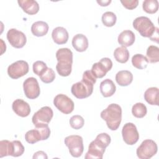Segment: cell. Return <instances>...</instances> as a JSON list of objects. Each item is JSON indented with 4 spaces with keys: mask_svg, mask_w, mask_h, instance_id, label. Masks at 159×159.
Returning <instances> with one entry per match:
<instances>
[{
    "mask_svg": "<svg viewBox=\"0 0 159 159\" xmlns=\"http://www.w3.org/2000/svg\"><path fill=\"white\" fill-rule=\"evenodd\" d=\"M96 78L91 71L86 70L83 73L81 81L73 84L71 88L72 94L78 99H84L91 95Z\"/></svg>",
    "mask_w": 159,
    "mask_h": 159,
    "instance_id": "1",
    "label": "cell"
},
{
    "mask_svg": "<svg viewBox=\"0 0 159 159\" xmlns=\"http://www.w3.org/2000/svg\"><path fill=\"white\" fill-rule=\"evenodd\" d=\"M111 141V137L107 133L98 134L95 140L90 143L88 147V150L86 153L84 158L86 159H102L105 150L110 144Z\"/></svg>",
    "mask_w": 159,
    "mask_h": 159,
    "instance_id": "2",
    "label": "cell"
},
{
    "mask_svg": "<svg viewBox=\"0 0 159 159\" xmlns=\"http://www.w3.org/2000/svg\"><path fill=\"white\" fill-rule=\"evenodd\" d=\"M58 63L56 70L61 76H68L71 74L73 64V52L68 48H61L56 52Z\"/></svg>",
    "mask_w": 159,
    "mask_h": 159,
    "instance_id": "3",
    "label": "cell"
},
{
    "mask_svg": "<svg viewBox=\"0 0 159 159\" xmlns=\"http://www.w3.org/2000/svg\"><path fill=\"white\" fill-rule=\"evenodd\" d=\"M101 117L106 122V124L111 130H117L122 120L121 107L115 103L109 104L106 109L101 112Z\"/></svg>",
    "mask_w": 159,
    "mask_h": 159,
    "instance_id": "4",
    "label": "cell"
},
{
    "mask_svg": "<svg viewBox=\"0 0 159 159\" xmlns=\"http://www.w3.org/2000/svg\"><path fill=\"white\" fill-rule=\"evenodd\" d=\"M134 28L144 37H151L155 32L156 27L151 20L147 17L140 16L133 21Z\"/></svg>",
    "mask_w": 159,
    "mask_h": 159,
    "instance_id": "5",
    "label": "cell"
},
{
    "mask_svg": "<svg viewBox=\"0 0 159 159\" xmlns=\"http://www.w3.org/2000/svg\"><path fill=\"white\" fill-rule=\"evenodd\" d=\"M65 144L68 148L70 153L73 157H80L84 150L83 138L78 135H72L65 139Z\"/></svg>",
    "mask_w": 159,
    "mask_h": 159,
    "instance_id": "6",
    "label": "cell"
},
{
    "mask_svg": "<svg viewBox=\"0 0 159 159\" xmlns=\"http://www.w3.org/2000/svg\"><path fill=\"white\" fill-rule=\"evenodd\" d=\"M53 116V112L51 107L44 106L37 111L32 116V121L35 127L48 125Z\"/></svg>",
    "mask_w": 159,
    "mask_h": 159,
    "instance_id": "7",
    "label": "cell"
},
{
    "mask_svg": "<svg viewBox=\"0 0 159 159\" xmlns=\"http://www.w3.org/2000/svg\"><path fill=\"white\" fill-rule=\"evenodd\" d=\"M50 135V129L48 125H47L27 131L25 134V139L29 143L34 144L40 140L48 139Z\"/></svg>",
    "mask_w": 159,
    "mask_h": 159,
    "instance_id": "8",
    "label": "cell"
},
{
    "mask_svg": "<svg viewBox=\"0 0 159 159\" xmlns=\"http://www.w3.org/2000/svg\"><path fill=\"white\" fill-rule=\"evenodd\" d=\"M158 150L155 142L150 139L143 140L136 150L137 157L140 159H149L154 156Z\"/></svg>",
    "mask_w": 159,
    "mask_h": 159,
    "instance_id": "9",
    "label": "cell"
},
{
    "mask_svg": "<svg viewBox=\"0 0 159 159\" xmlns=\"http://www.w3.org/2000/svg\"><path fill=\"white\" fill-rule=\"evenodd\" d=\"M54 106L62 113L68 114L74 109L73 101L66 95L63 94H57L53 99Z\"/></svg>",
    "mask_w": 159,
    "mask_h": 159,
    "instance_id": "10",
    "label": "cell"
},
{
    "mask_svg": "<svg viewBox=\"0 0 159 159\" xmlns=\"http://www.w3.org/2000/svg\"><path fill=\"white\" fill-rule=\"evenodd\" d=\"M112 67V62L111 60L105 57L101 58L99 61L94 63L91 71L96 78H102L111 70Z\"/></svg>",
    "mask_w": 159,
    "mask_h": 159,
    "instance_id": "11",
    "label": "cell"
},
{
    "mask_svg": "<svg viewBox=\"0 0 159 159\" xmlns=\"http://www.w3.org/2000/svg\"><path fill=\"white\" fill-rule=\"evenodd\" d=\"M29 65L27 62L24 60H18L7 68V74L12 79H17L29 72Z\"/></svg>",
    "mask_w": 159,
    "mask_h": 159,
    "instance_id": "12",
    "label": "cell"
},
{
    "mask_svg": "<svg viewBox=\"0 0 159 159\" xmlns=\"http://www.w3.org/2000/svg\"><path fill=\"white\" fill-rule=\"evenodd\" d=\"M122 135L124 141L129 145L136 143L139 139V134L137 127L131 122L124 124L122 130Z\"/></svg>",
    "mask_w": 159,
    "mask_h": 159,
    "instance_id": "13",
    "label": "cell"
},
{
    "mask_svg": "<svg viewBox=\"0 0 159 159\" xmlns=\"http://www.w3.org/2000/svg\"><path fill=\"white\" fill-rule=\"evenodd\" d=\"M23 89L25 95L30 99H34L40 95V89L39 83L34 77L28 78L24 81Z\"/></svg>",
    "mask_w": 159,
    "mask_h": 159,
    "instance_id": "14",
    "label": "cell"
},
{
    "mask_svg": "<svg viewBox=\"0 0 159 159\" xmlns=\"http://www.w3.org/2000/svg\"><path fill=\"white\" fill-rule=\"evenodd\" d=\"M7 39L9 43L14 48H22L26 43L25 35L16 29H11L7 32Z\"/></svg>",
    "mask_w": 159,
    "mask_h": 159,
    "instance_id": "15",
    "label": "cell"
},
{
    "mask_svg": "<svg viewBox=\"0 0 159 159\" xmlns=\"http://www.w3.org/2000/svg\"><path fill=\"white\" fill-rule=\"evenodd\" d=\"M12 109L17 116L22 117H25L30 113L29 104L21 99H17L12 102Z\"/></svg>",
    "mask_w": 159,
    "mask_h": 159,
    "instance_id": "16",
    "label": "cell"
},
{
    "mask_svg": "<svg viewBox=\"0 0 159 159\" xmlns=\"http://www.w3.org/2000/svg\"><path fill=\"white\" fill-rule=\"evenodd\" d=\"M52 37L55 43L58 45H62L67 42L69 35L66 29L63 27H57L53 30Z\"/></svg>",
    "mask_w": 159,
    "mask_h": 159,
    "instance_id": "17",
    "label": "cell"
},
{
    "mask_svg": "<svg viewBox=\"0 0 159 159\" xmlns=\"http://www.w3.org/2000/svg\"><path fill=\"white\" fill-rule=\"evenodd\" d=\"M17 2L22 10L29 15H34L39 11V5L34 0H18Z\"/></svg>",
    "mask_w": 159,
    "mask_h": 159,
    "instance_id": "18",
    "label": "cell"
},
{
    "mask_svg": "<svg viewBox=\"0 0 159 159\" xmlns=\"http://www.w3.org/2000/svg\"><path fill=\"white\" fill-rule=\"evenodd\" d=\"M88 40L83 34H78L73 37L72 45L77 52H83L86 51L88 47Z\"/></svg>",
    "mask_w": 159,
    "mask_h": 159,
    "instance_id": "19",
    "label": "cell"
},
{
    "mask_svg": "<svg viewBox=\"0 0 159 159\" xmlns=\"http://www.w3.org/2000/svg\"><path fill=\"white\" fill-rule=\"evenodd\" d=\"M135 36L134 33L130 30L122 31L118 36V43L124 47L131 46L135 42Z\"/></svg>",
    "mask_w": 159,
    "mask_h": 159,
    "instance_id": "20",
    "label": "cell"
},
{
    "mask_svg": "<svg viewBox=\"0 0 159 159\" xmlns=\"http://www.w3.org/2000/svg\"><path fill=\"white\" fill-rule=\"evenodd\" d=\"M99 88L101 94L105 98L112 96L116 91L115 84L110 79H106L101 81Z\"/></svg>",
    "mask_w": 159,
    "mask_h": 159,
    "instance_id": "21",
    "label": "cell"
},
{
    "mask_svg": "<svg viewBox=\"0 0 159 159\" xmlns=\"http://www.w3.org/2000/svg\"><path fill=\"white\" fill-rule=\"evenodd\" d=\"M133 80L132 73L128 70H122L117 73L116 75V81L117 83L121 86H127L131 84Z\"/></svg>",
    "mask_w": 159,
    "mask_h": 159,
    "instance_id": "22",
    "label": "cell"
},
{
    "mask_svg": "<svg viewBox=\"0 0 159 159\" xmlns=\"http://www.w3.org/2000/svg\"><path fill=\"white\" fill-rule=\"evenodd\" d=\"M48 25L43 21H37L32 25L31 32L32 34L37 37L45 35L48 31Z\"/></svg>",
    "mask_w": 159,
    "mask_h": 159,
    "instance_id": "23",
    "label": "cell"
},
{
    "mask_svg": "<svg viewBox=\"0 0 159 159\" xmlns=\"http://www.w3.org/2000/svg\"><path fill=\"white\" fill-rule=\"evenodd\" d=\"M145 100L150 105L158 106V88L151 87L144 93Z\"/></svg>",
    "mask_w": 159,
    "mask_h": 159,
    "instance_id": "24",
    "label": "cell"
},
{
    "mask_svg": "<svg viewBox=\"0 0 159 159\" xmlns=\"http://www.w3.org/2000/svg\"><path fill=\"white\" fill-rule=\"evenodd\" d=\"M129 52L125 47L121 46L115 49L114 57L116 60L120 63H126L129 58Z\"/></svg>",
    "mask_w": 159,
    "mask_h": 159,
    "instance_id": "25",
    "label": "cell"
},
{
    "mask_svg": "<svg viewBox=\"0 0 159 159\" xmlns=\"http://www.w3.org/2000/svg\"><path fill=\"white\" fill-rule=\"evenodd\" d=\"M132 65L137 69L142 70L147 68L148 61L146 57L142 54H135L132 58Z\"/></svg>",
    "mask_w": 159,
    "mask_h": 159,
    "instance_id": "26",
    "label": "cell"
},
{
    "mask_svg": "<svg viewBox=\"0 0 159 159\" xmlns=\"http://www.w3.org/2000/svg\"><path fill=\"white\" fill-rule=\"evenodd\" d=\"M13 153V143L7 140H3L0 142V157L12 156Z\"/></svg>",
    "mask_w": 159,
    "mask_h": 159,
    "instance_id": "27",
    "label": "cell"
},
{
    "mask_svg": "<svg viewBox=\"0 0 159 159\" xmlns=\"http://www.w3.org/2000/svg\"><path fill=\"white\" fill-rule=\"evenodd\" d=\"M147 58L150 63H155L159 61V48L155 45H150L147 50Z\"/></svg>",
    "mask_w": 159,
    "mask_h": 159,
    "instance_id": "28",
    "label": "cell"
},
{
    "mask_svg": "<svg viewBox=\"0 0 159 159\" xmlns=\"http://www.w3.org/2000/svg\"><path fill=\"white\" fill-rule=\"evenodd\" d=\"M142 7L147 13H156L158 10V2L157 0H145L143 2Z\"/></svg>",
    "mask_w": 159,
    "mask_h": 159,
    "instance_id": "29",
    "label": "cell"
},
{
    "mask_svg": "<svg viewBox=\"0 0 159 159\" xmlns=\"http://www.w3.org/2000/svg\"><path fill=\"white\" fill-rule=\"evenodd\" d=\"M147 112L146 106L142 102H137L135 104L132 108V113L134 117L137 118L143 117Z\"/></svg>",
    "mask_w": 159,
    "mask_h": 159,
    "instance_id": "30",
    "label": "cell"
},
{
    "mask_svg": "<svg viewBox=\"0 0 159 159\" xmlns=\"http://www.w3.org/2000/svg\"><path fill=\"white\" fill-rule=\"evenodd\" d=\"M101 20L102 24L105 26L110 27L115 25L117 20V17L114 12L107 11L102 14Z\"/></svg>",
    "mask_w": 159,
    "mask_h": 159,
    "instance_id": "31",
    "label": "cell"
},
{
    "mask_svg": "<svg viewBox=\"0 0 159 159\" xmlns=\"http://www.w3.org/2000/svg\"><path fill=\"white\" fill-rule=\"evenodd\" d=\"M41 81L45 83H50L55 78V73L51 68H47L39 76Z\"/></svg>",
    "mask_w": 159,
    "mask_h": 159,
    "instance_id": "32",
    "label": "cell"
},
{
    "mask_svg": "<svg viewBox=\"0 0 159 159\" xmlns=\"http://www.w3.org/2000/svg\"><path fill=\"white\" fill-rule=\"evenodd\" d=\"M84 124V119L80 115L73 116L70 119V124L71 127L76 130L81 129Z\"/></svg>",
    "mask_w": 159,
    "mask_h": 159,
    "instance_id": "33",
    "label": "cell"
},
{
    "mask_svg": "<svg viewBox=\"0 0 159 159\" xmlns=\"http://www.w3.org/2000/svg\"><path fill=\"white\" fill-rule=\"evenodd\" d=\"M33 71L37 76H40L42 73L48 68L46 63L42 61H37L33 63Z\"/></svg>",
    "mask_w": 159,
    "mask_h": 159,
    "instance_id": "34",
    "label": "cell"
},
{
    "mask_svg": "<svg viewBox=\"0 0 159 159\" xmlns=\"http://www.w3.org/2000/svg\"><path fill=\"white\" fill-rule=\"evenodd\" d=\"M13 143V153L12 157H17L21 156L24 152V147L19 140H14Z\"/></svg>",
    "mask_w": 159,
    "mask_h": 159,
    "instance_id": "35",
    "label": "cell"
},
{
    "mask_svg": "<svg viewBox=\"0 0 159 159\" xmlns=\"http://www.w3.org/2000/svg\"><path fill=\"white\" fill-rule=\"evenodd\" d=\"M120 2L126 9L129 10H132L136 8L139 4V1L137 0H124L120 1Z\"/></svg>",
    "mask_w": 159,
    "mask_h": 159,
    "instance_id": "36",
    "label": "cell"
},
{
    "mask_svg": "<svg viewBox=\"0 0 159 159\" xmlns=\"http://www.w3.org/2000/svg\"><path fill=\"white\" fill-rule=\"evenodd\" d=\"M33 158H43V159H47L48 158V157L47 154L43 152V151H38L34 153L33 155Z\"/></svg>",
    "mask_w": 159,
    "mask_h": 159,
    "instance_id": "37",
    "label": "cell"
},
{
    "mask_svg": "<svg viewBox=\"0 0 159 159\" xmlns=\"http://www.w3.org/2000/svg\"><path fill=\"white\" fill-rule=\"evenodd\" d=\"M97 2L101 6H108L111 2V0H107V1H97Z\"/></svg>",
    "mask_w": 159,
    "mask_h": 159,
    "instance_id": "38",
    "label": "cell"
}]
</instances>
